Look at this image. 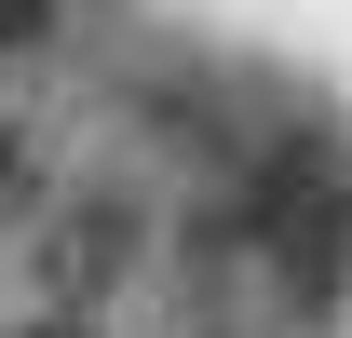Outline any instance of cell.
Returning a JSON list of instances; mask_svg holds the SVG:
<instances>
[{
    "mask_svg": "<svg viewBox=\"0 0 352 338\" xmlns=\"http://www.w3.org/2000/svg\"><path fill=\"white\" fill-rule=\"evenodd\" d=\"M135 257H149V216L95 190V203L41 216V244H28V284H41V311H95L109 284H135Z\"/></svg>",
    "mask_w": 352,
    "mask_h": 338,
    "instance_id": "6da1fadb",
    "label": "cell"
},
{
    "mask_svg": "<svg viewBox=\"0 0 352 338\" xmlns=\"http://www.w3.org/2000/svg\"><path fill=\"white\" fill-rule=\"evenodd\" d=\"M14 338H109V325H95V311H28Z\"/></svg>",
    "mask_w": 352,
    "mask_h": 338,
    "instance_id": "7a4b0ae2",
    "label": "cell"
},
{
    "mask_svg": "<svg viewBox=\"0 0 352 338\" xmlns=\"http://www.w3.org/2000/svg\"><path fill=\"white\" fill-rule=\"evenodd\" d=\"M14 176H41V163H28V135H0V190H14Z\"/></svg>",
    "mask_w": 352,
    "mask_h": 338,
    "instance_id": "3957f363",
    "label": "cell"
}]
</instances>
